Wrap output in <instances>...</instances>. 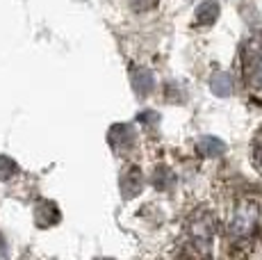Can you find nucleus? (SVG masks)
I'll list each match as a JSON object with an SVG mask.
<instances>
[{"mask_svg": "<svg viewBox=\"0 0 262 260\" xmlns=\"http://www.w3.org/2000/svg\"><path fill=\"white\" fill-rule=\"evenodd\" d=\"M59 210L55 203H50V201H43V203H39L37 206V224L39 226H55V224L59 222Z\"/></svg>", "mask_w": 262, "mask_h": 260, "instance_id": "obj_7", "label": "nucleus"}, {"mask_svg": "<svg viewBox=\"0 0 262 260\" xmlns=\"http://www.w3.org/2000/svg\"><path fill=\"white\" fill-rule=\"evenodd\" d=\"M171 181H173V176H171V171H167V169H158L153 176V183L158 185L160 189H167L171 185Z\"/></svg>", "mask_w": 262, "mask_h": 260, "instance_id": "obj_13", "label": "nucleus"}, {"mask_svg": "<svg viewBox=\"0 0 262 260\" xmlns=\"http://www.w3.org/2000/svg\"><path fill=\"white\" fill-rule=\"evenodd\" d=\"M0 256H5V242H3V237H0Z\"/></svg>", "mask_w": 262, "mask_h": 260, "instance_id": "obj_15", "label": "nucleus"}, {"mask_svg": "<svg viewBox=\"0 0 262 260\" xmlns=\"http://www.w3.org/2000/svg\"><path fill=\"white\" fill-rule=\"evenodd\" d=\"M214 214L210 210L201 208L191 214L189 224H187V240L189 244L194 247V253L199 256H208L210 253V244H212V237H214Z\"/></svg>", "mask_w": 262, "mask_h": 260, "instance_id": "obj_3", "label": "nucleus"}, {"mask_svg": "<svg viewBox=\"0 0 262 260\" xmlns=\"http://www.w3.org/2000/svg\"><path fill=\"white\" fill-rule=\"evenodd\" d=\"M110 144H112L117 151H128L135 144V135L128 126H114L110 130Z\"/></svg>", "mask_w": 262, "mask_h": 260, "instance_id": "obj_4", "label": "nucleus"}, {"mask_svg": "<svg viewBox=\"0 0 262 260\" xmlns=\"http://www.w3.org/2000/svg\"><path fill=\"white\" fill-rule=\"evenodd\" d=\"M242 73L246 89L255 101L262 103V32H255L242 51Z\"/></svg>", "mask_w": 262, "mask_h": 260, "instance_id": "obj_2", "label": "nucleus"}, {"mask_svg": "<svg viewBox=\"0 0 262 260\" xmlns=\"http://www.w3.org/2000/svg\"><path fill=\"white\" fill-rule=\"evenodd\" d=\"M216 18H219V3L216 0H205L196 9V23L199 26H212Z\"/></svg>", "mask_w": 262, "mask_h": 260, "instance_id": "obj_6", "label": "nucleus"}, {"mask_svg": "<svg viewBox=\"0 0 262 260\" xmlns=\"http://www.w3.org/2000/svg\"><path fill=\"white\" fill-rule=\"evenodd\" d=\"M224 142L216 137H203L199 142V151L203 153V156H221L224 153Z\"/></svg>", "mask_w": 262, "mask_h": 260, "instance_id": "obj_9", "label": "nucleus"}, {"mask_svg": "<svg viewBox=\"0 0 262 260\" xmlns=\"http://www.w3.org/2000/svg\"><path fill=\"white\" fill-rule=\"evenodd\" d=\"M133 84H135V92H137L139 96H146V94L153 89V76H150V71H146V69H135Z\"/></svg>", "mask_w": 262, "mask_h": 260, "instance_id": "obj_8", "label": "nucleus"}, {"mask_svg": "<svg viewBox=\"0 0 262 260\" xmlns=\"http://www.w3.org/2000/svg\"><path fill=\"white\" fill-rule=\"evenodd\" d=\"M130 5H133L135 9H139V12H144V9H150L158 5V0H130Z\"/></svg>", "mask_w": 262, "mask_h": 260, "instance_id": "obj_14", "label": "nucleus"}, {"mask_svg": "<svg viewBox=\"0 0 262 260\" xmlns=\"http://www.w3.org/2000/svg\"><path fill=\"white\" fill-rule=\"evenodd\" d=\"M16 162H14L12 158H5L0 156V181H9V178L16 174Z\"/></svg>", "mask_w": 262, "mask_h": 260, "instance_id": "obj_11", "label": "nucleus"}, {"mask_svg": "<svg viewBox=\"0 0 262 260\" xmlns=\"http://www.w3.org/2000/svg\"><path fill=\"white\" fill-rule=\"evenodd\" d=\"M210 87H212V92L216 94V96H228L230 92H233V82H230L228 76H216L212 78V82H210Z\"/></svg>", "mask_w": 262, "mask_h": 260, "instance_id": "obj_10", "label": "nucleus"}, {"mask_svg": "<svg viewBox=\"0 0 262 260\" xmlns=\"http://www.w3.org/2000/svg\"><path fill=\"white\" fill-rule=\"evenodd\" d=\"M139 189H142V174L135 167H130L128 171L121 176V192H123L125 199H130V197H135Z\"/></svg>", "mask_w": 262, "mask_h": 260, "instance_id": "obj_5", "label": "nucleus"}, {"mask_svg": "<svg viewBox=\"0 0 262 260\" xmlns=\"http://www.w3.org/2000/svg\"><path fill=\"white\" fill-rule=\"evenodd\" d=\"M262 222V208L255 199H239L230 210L228 224H226V240L228 244L249 247L255 242Z\"/></svg>", "mask_w": 262, "mask_h": 260, "instance_id": "obj_1", "label": "nucleus"}, {"mask_svg": "<svg viewBox=\"0 0 262 260\" xmlns=\"http://www.w3.org/2000/svg\"><path fill=\"white\" fill-rule=\"evenodd\" d=\"M253 164H255V169L262 174V130L255 135V139H253Z\"/></svg>", "mask_w": 262, "mask_h": 260, "instance_id": "obj_12", "label": "nucleus"}]
</instances>
